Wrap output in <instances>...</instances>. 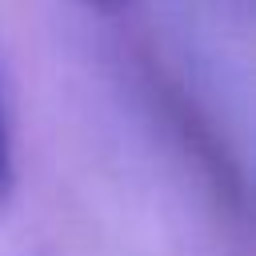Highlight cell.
Segmentation results:
<instances>
[{
  "instance_id": "6da1fadb",
  "label": "cell",
  "mask_w": 256,
  "mask_h": 256,
  "mask_svg": "<svg viewBox=\"0 0 256 256\" xmlns=\"http://www.w3.org/2000/svg\"><path fill=\"white\" fill-rule=\"evenodd\" d=\"M16 132H12V116H8V100H4V84H0V204L12 200L16 192Z\"/></svg>"
},
{
  "instance_id": "7a4b0ae2",
  "label": "cell",
  "mask_w": 256,
  "mask_h": 256,
  "mask_svg": "<svg viewBox=\"0 0 256 256\" xmlns=\"http://www.w3.org/2000/svg\"><path fill=\"white\" fill-rule=\"evenodd\" d=\"M96 4H116V0H96Z\"/></svg>"
}]
</instances>
